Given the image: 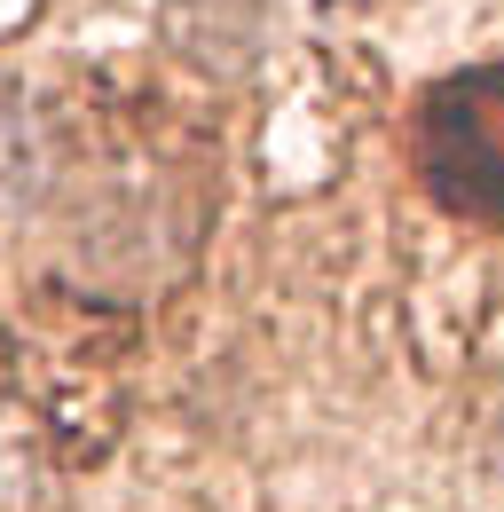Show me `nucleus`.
<instances>
[{"label":"nucleus","mask_w":504,"mask_h":512,"mask_svg":"<svg viewBox=\"0 0 504 512\" xmlns=\"http://www.w3.org/2000/svg\"><path fill=\"white\" fill-rule=\"evenodd\" d=\"M418 158L449 205L504 213V64H473L426 95Z\"/></svg>","instance_id":"obj_1"},{"label":"nucleus","mask_w":504,"mask_h":512,"mask_svg":"<svg viewBox=\"0 0 504 512\" xmlns=\"http://www.w3.org/2000/svg\"><path fill=\"white\" fill-rule=\"evenodd\" d=\"M268 32V0H174V40L213 71H245Z\"/></svg>","instance_id":"obj_2"}]
</instances>
